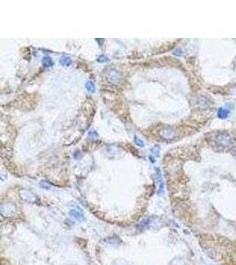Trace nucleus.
Wrapping results in <instances>:
<instances>
[{
  "label": "nucleus",
  "mask_w": 236,
  "mask_h": 265,
  "mask_svg": "<svg viewBox=\"0 0 236 265\" xmlns=\"http://www.w3.org/2000/svg\"><path fill=\"white\" fill-rule=\"evenodd\" d=\"M156 179L157 182L159 185V188L158 190V193L159 195H162L164 193V183H163V178H162V174L159 168H156Z\"/></svg>",
  "instance_id": "nucleus-1"
},
{
  "label": "nucleus",
  "mask_w": 236,
  "mask_h": 265,
  "mask_svg": "<svg viewBox=\"0 0 236 265\" xmlns=\"http://www.w3.org/2000/svg\"><path fill=\"white\" fill-rule=\"evenodd\" d=\"M69 215L71 217H73L74 218H75L76 220H78V221H82L84 219L83 214L81 213V212H80V211H78V210H76V209H71L69 211Z\"/></svg>",
  "instance_id": "nucleus-2"
},
{
  "label": "nucleus",
  "mask_w": 236,
  "mask_h": 265,
  "mask_svg": "<svg viewBox=\"0 0 236 265\" xmlns=\"http://www.w3.org/2000/svg\"><path fill=\"white\" fill-rule=\"evenodd\" d=\"M229 113H230V110H229L228 109L224 108V107H221V108H219V110H218V117H219V118L224 119V118H227L228 117Z\"/></svg>",
  "instance_id": "nucleus-3"
},
{
  "label": "nucleus",
  "mask_w": 236,
  "mask_h": 265,
  "mask_svg": "<svg viewBox=\"0 0 236 265\" xmlns=\"http://www.w3.org/2000/svg\"><path fill=\"white\" fill-rule=\"evenodd\" d=\"M42 64H43L44 67L49 68V67H50V66H53V60H52V58H51L50 56H45V57L43 58Z\"/></svg>",
  "instance_id": "nucleus-4"
},
{
  "label": "nucleus",
  "mask_w": 236,
  "mask_h": 265,
  "mask_svg": "<svg viewBox=\"0 0 236 265\" xmlns=\"http://www.w3.org/2000/svg\"><path fill=\"white\" fill-rule=\"evenodd\" d=\"M59 63H60L61 66H69L72 64V60L68 56L63 55L59 58Z\"/></svg>",
  "instance_id": "nucleus-5"
},
{
  "label": "nucleus",
  "mask_w": 236,
  "mask_h": 265,
  "mask_svg": "<svg viewBox=\"0 0 236 265\" xmlns=\"http://www.w3.org/2000/svg\"><path fill=\"white\" fill-rule=\"evenodd\" d=\"M85 88L87 89V91H88L89 93H95L96 91V86L94 84L93 81L91 80H88L85 83Z\"/></svg>",
  "instance_id": "nucleus-6"
},
{
  "label": "nucleus",
  "mask_w": 236,
  "mask_h": 265,
  "mask_svg": "<svg viewBox=\"0 0 236 265\" xmlns=\"http://www.w3.org/2000/svg\"><path fill=\"white\" fill-rule=\"evenodd\" d=\"M150 152H151V155L150 156H152L153 157H158V156H159V152H160V146L159 145H155L154 146L152 149H151V150H150Z\"/></svg>",
  "instance_id": "nucleus-7"
},
{
  "label": "nucleus",
  "mask_w": 236,
  "mask_h": 265,
  "mask_svg": "<svg viewBox=\"0 0 236 265\" xmlns=\"http://www.w3.org/2000/svg\"><path fill=\"white\" fill-rule=\"evenodd\" d=\"M229 141V138L228 137H223V136H220L218 138V142L219 144H222V145H227Z\"/></svg>",
  "instance_id": "nucleus-8"
},
{
  "label": "nucleus",
  "mask_w": 236,
  "mask_h": 265,
  "mask_svg": "<svg viewBox=\"0 0 236 265\" xmlns=\"http://www.w3.org/2000/svg\"><path fill=\"white\" fill-rule=\"evenodd\" d=\"M134 141H135V143L137 145V146H139V147H144V145H145V143H144V141H143L141 139H140L138 136H135L134 137Z\"/></svg>",
  "instance_id": "nucleus-9"
},
{
  "label": "nucleus",
  "mask_w": 236,
  "mask_h": 265,
  "mask_svg": "<svg viewBox=\"0 0 236 265\" xmlns=\"http://www.w3.org/2000/svg\"><path fill=\"white\" fill-rule=\"evenodd\" d=\"M150 222V219H149V218L144 219V220H142L141 222H140V223H139V225H137V227H139V228H143V227H145V226H147L149 225Z\"/></svg>",
  "instance_id": "nucleus-10"
},
{
  "label": "nucleus",
  "mask_w": 236,
  "mask_h": 265,
  "mask_svg": "<svg viewBox=\"0 0 236 265\" xmlns=\"http://www.w3.org/2000/svg\"><path fill=\"white\" fill-rule=\"evenodd\" d=\"M108 61H109V58L105 55H100L97 58V62L98 63H105V62H108Z\"/></svg>",
  "instance_id": "nucleus-11"
},
{
  "label": "nucleus",
  "mask_w": 236,
  "mask_h": 265,
  "mask_svg": "<svg viewBox=\"0 0 236 265\" xmlns=\"http://www.w3.org/2000/svg\"><path fill=\"white\" fill-rule=\"evenodd\" d=\"M96 137V139L97 138V132L95 131V130H93V131H90L89 132H88V137H90V139H94L93 137Z\"/></svg>",
  "instance_id": "nucleus-12"
},
{
  "label": "nucleus",
  "mask_w": 236,
  "mask_h": 265,
  "mask_svg": "<svg viewBox=\"0 0 236 265\" xmlns=\"http://www.w3.org/2000/svg\"><path fill=\"white\" fill-rule=\"evenodd\" d=\"M40 185L42 186V187H44V188H46V189H50V187L48 184H46V183H45L44 181L40 182Z\"/></svg>",
  "instance_id": "nucleus-13"
},
{
  "label": "nucleus",
  "mask_w": 236,
  "mask_h": 265,
  "mask_svg": "<svg viewBox=\"0 0 236 265\" xmlns=\"http://www.w3.org/2000/svg\"><path fill=\"white\" fill-rule=\"evenodd\" d=\"M80 157H81V155H80V151H79V150H76V151H75V154H74V158H75V159H78V158H80Z\"/></svg>",
  "instance_id": "nucleus-14"
}]
</instances>
